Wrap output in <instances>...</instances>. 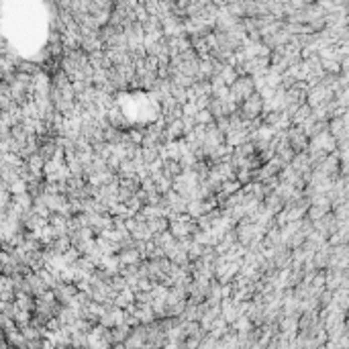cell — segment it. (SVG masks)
I'll return each mask as SVG.
<instances>
[{
  "label": "cell",
  "mask_w": 349,
  "mask_h": 349,
  "mask_svg": "<svg viewBox=\"0 0 349 349\" xmlns=\"http://www.w3.org/2000/svg\"><path fill=\"white\" fill-rule=\"evenodd\" d=\"M251 92H253V80L251 78H239V80H235V84L231 86V90H229V100L231 102H237V100H241V98H249L251 96Z\"/></svg>",
  "instance_id": "obj_1"
},
{
  "label": "cell",
  "mask_w": 349,
  "mask_h": 349,
  "mask_svg": "<svg viewBox=\"0 0 349 349\" xmlns=\"http://www.w3.org/2000/svg\"><path fill=\"white\" fill-rule=\"evenodd\" d=\"M263 110V98L257 94H251L245 102H243V116L245 119H255Z\"/></svg>",
  "instance_id": "obj_2"
},
{
  "label": "cell",
  "mask_w": 349,
  "mask_h": 349,
  "mask_svg": "<svg viewBox=\"0 0 349 349\" xmlns=\"http://www.w3.org/2000/svg\"><path fill=\"white\" fill-rule=\"evenodd\" d=\"M286 141H288V147H292V149H304V147L308 145V137H306V133H304L302 129H292V131H288Z\"/></svg>",
  "instance_id": "obj_3"
}]
</instances>
